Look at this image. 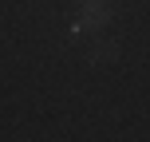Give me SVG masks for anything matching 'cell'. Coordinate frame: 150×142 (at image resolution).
<instances>
[{
	"instance_id": "6da1fadb",
	"label": "cell",
	"mask_w": 150,
	"mask_h": 142,
	"mask_svg": "<svg viewBox=\"0 0 150 142\" xmlns=\"http://www.w3.org/2000/svg\"><path fill=\"white\" fill-rule=\"evenodd\" d=\"M91 59H115V47L111 44H99L95 52H91Z\"/></svg>"
}]
</instances>
